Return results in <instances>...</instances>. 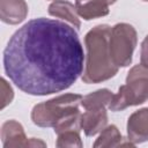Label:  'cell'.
Listing matches in <instances>:
<instances>
[{
	"mask_svg": "<svg viewBox=\"0 0 148 148\" xmlns=\"http://www.w3.org/2000/svg\"><path fill=\"white\" fill-rule=\"evenodd\" d=\"M143 1H148V0H143Z\"/></svg>",
	"mask_w": 148,
	"mask_h": 148,
	"instance_id": "e0dca14e",
	"label": "cell"
},
{
	"mask_svg": "<svg viewBox=\"0 0 148 148\" xmlns=\"http://www.w3.org/2000/svg\"><path fill=\"white\" fill-rule=\"evenodd\" d=\"M14 97V92L12 87L5 79H1V109H5Z\"/></svg>",
	"mask_w": 148,
	"mask_h": 148,
	"instance_id": "9a60e30c",
	"label": "cell"
},
{
	"mask_svg": "<svg viewBox=\"0 0 148 148\" xmlns=\"http://www.w3.org/2000/svg\"><path fill=\"white\" fill-rule=\"evenodd\" d=\"M136 31L128 23H117L111 28L109 49L113 64L127 67L132 62V56L136 46Z\"/></svg>",
	"mask_w": 148,
	"mask_h": 148,
	"instance_id": "5b68a950",
	"label": "cell"
},
{
	"mask_svg": "<svg viewBox=\"0 0 148 148\" xmlns=\"http://www.w3.org/2000/svg\"><path fill=\"white\" fill-rule=\"evenodd\" d=\"M117 0H75L77 14L83 20H92L109 14V6Z\"/></svg>",
	"mask_w": 148,
	"mask_h": 148,
	"instance_id": "30bf717a",
	"label": "cell"
},
{
	"mask_svg": "<svg viewBox=\"0 0 148 148\" xmlns=\"http://www.w3.org/2000/svg\"><path fill=\"white\" fill-rule=\"evenodd\" d=\"M140 61L141 65L148 67V35L141 43V52H140Z\"/></svg>",
	"mask_w": 148,
	"mask_h": 148,
	"instance_id": "2e32d148",
	"label": "cell"
},
{
	"mask_svg": "<svg viewBox=\"0 0 148 148\" xmlns=\"http://www.w3.org/2000/svg\"><path fill=\"white\" fill-rule=\"evenodd\" d=\"M49 14L54 17L64 20V22L71 24L73 28L79 29L81 27L80 16L76 7L66 0H56L49 6Z\"/></svg>",
	"mask_w": 148,
	"mask_h": 148,
	"instance_id": "8fae6325",
	"label": "cell"
},
{
	"mask_svg": "<svg viewBox=\"0 0 148 148\" xmlns=\"http://www.w3.org/2000/svg\"><path fill=\"white\" fill-rule=\"evenodd\" d=\"M1 140L5 148L16 147H45V142L35 138L28 139L22 125L16 120H7L1 127Z\"/></svg>",
	"mask_w": 148,
	"mask_h": 148,
	"instance_id": "8992f818",
	"label": "cell"
},
{
	"mask_svg": "<svg viewBox=\"0 0 148 148\" xmlns=\"http://www.w3.org/2000/svg\"><path fill=\"white\" fill-rule=\"evenodd\" d=\"M84 54L74 28L62 21L38 17L9 38L3 67L13 83L34 96L69 88L83 72Z\"/></svg>",
	"mask_w": 148,
	"mask_h": 148,
	"instance_id": "6da1fadb",
	"label": "cell"
},
{
	"mask_svg": "<svg viewBox=\"0 0 148 148\" xmlns=\"http://www.w3.org/2000/svg\"><path fill=\"white\" fill-rule=\"evenodd\" d=\"M127 139L134 145L148 141V108L140 109L130 116Z\"/></svg>",
	"mask_w": 148,
	"mask_h": 148,
	"instance_id": "52a82bcc",
	"label": "cell"
},
{
	"mask_svg": "<svg viewBox=\"0 0 148 148\" xmlns=\"http://www.w3.org/2000/svg\"><path fill=\"white\" fill-rule=\"evenodd\" d=\"M28 15L24 0H0V18L7 24H18Z\"/></svg>",
	"mask_w": 148,
	"mask_h": 148,
	"instance_id": "9c48e42d",
	"label": "cell"
},
{
	"mask_svg": "<svg viewBox=\"0 0 148 148\" xmlns=\"http://www.w3.org/2000/svg\"><path fill=\"white\" fill-rule=\"evenodd\" d=\"M123 136L114 125L106 126L96 139L94 147L95 148H104V147H119V146H135L131 141L124 142Z\"/></svg>",
	"mask_w": 148,
	"mask_h": 148,
	"instance_id": "7c38bea8",
	"label": "cell"
},
{
	"mask_svg": "<svg viewBox=\"0 0 148 148\" xmlns=\"http://www.w3.org/2000/svg\"><path fill=\"white\" fill-rule=\"evenodd\" d=\"M108 124V113L105 106L88 109L81 113L80 126L87 136H94L101 133Z\"/></svg>",
	"mask_w": 148,
	"mask_h": 148,
	"instance_id": "ba28073f",
	"label": "cell"
},
{
	"mask_svg": "<svg viewBox=\"0 0 148 148\" xmlns=\"http://www.w3.org/2000/svg\"><path fill=\"white\" fill-rule=\"evenodd\" d=\"M113 97L112 91H110L109 89H98L94 92H90L86 96L82 97L81 101V105L88 110V109H94V108H102V106H106L110 104L111 99Z\"/></svg>",
	"mask_w": 148,
	"mask_h": 148,
	"instance_id": "4fadbf2b",
	"label": "cell"
},
{
	"mask_svg": "<svg viewBox=\"0 0 148 148\" xmlns=\"http://www.w3.org/2000/svg\"><path fill=\"white\" fill-rule=\"evenodd\" d=\"M111 27L108 24H99L89 30L84 37L86 44V61L82 81L84 83H98L106 81L114 76L118 67L113 64L110 49Z\"/></svg>",
	"mask_w": 148,
	"mask_h": 148,
	"instance_id": "7a4b0ae2",
	"label": "cell"
},
{
	"mask_svg": "<svg viewBox=\"0 0 148 148\" xmlns=\"http://www.w3.org/2000/svg\"><path fill=\"white\" fill-rule=\"evenodd\" d=\"M148 99V67L143 65L133 66L118 92L113 95L109 109L111 111H121L128 106L145 103Z\"/></svg>",
	"mask_w": 148,
	"mask_h": 148,
	"instance_id": "3957f363",
	"label": "cell"
},
{
	"mask_svg": "<svg viewBox=\"0 0 148 148\" xmlns=\"http://www.w3.org/2000/svg\"><path fill=\"white\" fill-rule=\"evenodd\" d=\"M79 94H62L32 108L31 120L40 127H54L68 113L79 110L82 101Z\"/></svg>",
	"mask_w": 148,
	"mask_h": 148,
	"instance_id": "277c9868",
	"label": "cell"
},
{
	"mask_svg": "<svg viewBox=\"0 0 148 148\" xmlns=\"http://www.w3.org/2000/svg\"><path fill=\"white\" fill-rule=\"evenodd\" d=\"M58 135L56 146L57 147H82V141L80 138V131L69 130L61 132Z\"/></svg>",
	"mask_w": 148,
	"mask_h": 148,
	"instance_id": "5bb4252c",
	"label": "cell"
}]
</instances>
